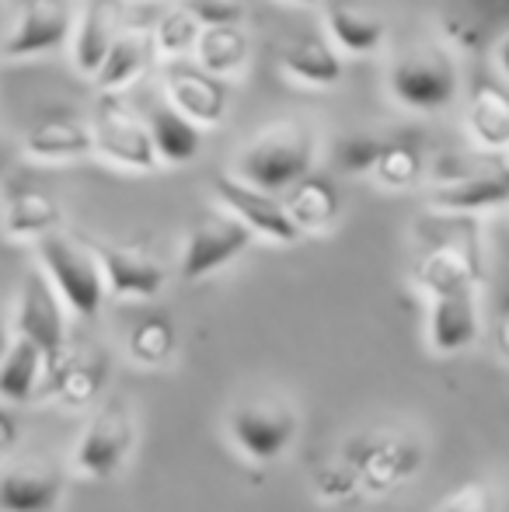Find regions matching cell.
Listing matches in <instances>:
<instances>
[{
  "label": "cell",
  "mask_w": 509,
  "mask_h": 512,
  "mask_svg": "<svg viewBox=\"0 0 509 512\" xmlns=\"http://www.w3.org/2000/svg\"><path fill=\"white\" fill-rule=\"evenodd\" d=\"M342 460L360 478V492L387 495L422 471L426 446L412 432H363V436L349 439Z\"/></svg>",
  "instance_id": "cell-3"
},
{
  "label": "cell",
  "mask_w": 509,
  "mask_h": 512,
  "mask_svg": "<svg viewBox=\"0 0 509 512\" xmlns=\"http://www.w3.org/2000/svg\"><path fill=\"white\" fill-rule=\"evenodd\" d=\"M283 206L293 216V223L304 234H311V230H325L335 223V216H339V192H335V185L328 178L304 175L300 182H293L286 189Z\"/></svg>",
  "instance_id": "cell-30"
},
{
  "label": "cell",
  "mask_w": 509,
  "mask_h": 512,
  "mask_svg": "<svg viewBox=\"0 0 509 512\" xmlns=\"http://www.w3.org/2000/svg\"><path fill=\"white\" fill-rule=\"evenodd\" d=\"M440 28L464 53H485L509 32V0H443Z\"/></svg>",
  "instance_id": "cell-16"
},
{
  "label": "cell",
  "mask_w": 509,
  "mask_h": 512,
  "mask_svg": "<svg viewBox=\"0 0 509 512\" xmlns=\"http://www.w3.org/2000/svg\"><path fill=\"white\" fill-rule=\"evenodd\" d=\"M496 56H499V67H503V74L509 77V32L496 42Z\"/></svg>",
  "instance_id": "cell-41"
},
{
  "label": "cell",
  "mask_w": 509,
  "mask_h": 512,
  "mask_svg": "<svg viewBox=\"0 0 509 512\" xmlns=\"http://www.w3.org/2000/svg\"><path fill=\"white\" fill-rule=\"evenodd\" d=\"M175 345H178V335H175V324L168 317L154 314V317H143V321L133 324V331L126 335V352L133 363L140 366H164L171 356H175Z\"/></svg>",
  "instance_id": "cell-31"
},
{
  "label": "cell",
  "mask_w": 509,
  "mask_h": 512,
  "mask_svg": "<svg viewBox=\"0 0 509 512\" xmlns=\"http://www.w3.org/2000/svg\"><path fill=\"white\" fill-rule=\"evenodd\" d=\"M35 251H39L42 272L56 286V293L63 297L70 314L77 317L102 314L109 286H105V272L95 255V244L81 241L74 234H63V230H53V234L35 241Z\"/></svg>",
  "instance_id": "cell-1"
},
{
  "label": "cell",
  "mask_w": 509,
  "mask_h": 512,
  "mask_svg": "<svg viewBox=\"0 0 509 512\" xmlns=\"http://www.w3.org/2000/svg\"><path fill=\"white\" fill-rule=\"evenodd\" d=\"M143 119H147L150 140H154L157 157L164 164H189L203 147V126H196L189 115L178 112L168 98L150 102Z\"/></svg>",
  "instance_id": "cell-24"
},
{
  "label": "cell",
  "mask_w": 509,
  "mask_h": 512,
  "mask_svg": "<svg viewBox=\"0 0 509 512\" xmlns=\"http://www.w3.org/2000/svg\"><path fill=\"white\" fill-rule=\"evenodd\" d=\"M496 349H499V356L509 359V304L503 307V314H499V328H496Z\"/></svg>",
  "instance_id": "cell-39"
},
{
  "label": "cell",
  "mask_w": 509,
  "mask_h": 512,
  "mask_svg": "<svg viewBox=\"0 0 509 512\" xmlns=\"http://www.w3.org/2000/svg\"><path fill=\"white\" fill-rule=\"evenodd\" d=\"M112 373V356L102 345H88V349H67L60 363L49 370L42 394L60 401L63 408H88L105 391Z\"/></svg>",
  "instance_id": "cell-14"
},
{
  "label": "cell",
  "mask_w": 509,
  "mask_h": 512,
  "mask_svg": "<svg viewBox=\"0 0 509 512\" xmlns=\"http://www.w3.org/2000/svg\"><path fill=\"white\" fill-rule=\"evenodd\" d=\"M182 7L199 25H241L245 4L241 0H182Z\"/></svg>",
  "instance_id": "cell-37"
},
{
  "label": "cell",
  "mask_w": 509,
  "mask_h": 512,
  "mask_svg": "<svg viewBox=\"0 0 509 512\" xmlns=\"http://www.w3.org/2000/svg\"><path fill=\"white\" fill-rule=\"evenodd\" d=\"M384 150V140L370 133H349L335 143V164H339L342 175H367L377 168V157Z\"/></svg>",
  "instance_id": "cell-34"
},
{
  "label": "cell",
  "mask_w": 509,
  "mask_h": 512,
  "mask_svg": "<svg viewBox=\"0 0 509 512\" xmlns=\"http://www.w3.org/2000/svg\"><path fill=\"white\" fill-rule=\"evenodd\" d=\"M314 150L318 143L304 122H279L248 143L238 157V175L265 192H286L293 182L311 175Z\"/></svg>",
  "instance_id": "cell-2"
},
{
  "label": "cell",
  "mask_w": 509,
  "mask_h": 512,
  "mask_svg": "<svg viewBox=\"0 0 509 512\" xmlns=\"http://www.w3.org/2000/svg\"><path fill=\"white\" fill-rule=\"evenodd\" d=\"M436 512H499V502L485 481H464L436 506Z\"/></svg>",
  "instance_id": "cell-36"
},
{
  "label": "cell",
  "mask_w": 509,
  "mask_h": 512,
  "mask_svg": "<svg viewBox=\"0 0 509 512\" xmlns=\"http://www.w3.org/2000/svg\"><path fill=\"white\" fill-rule=\"evenodd\" d=\"M70 35H74V14L63 0H28L11 32L0 42V56L4 60H28V56L53 53Z\"/></svg>",
  "instance_id": "cell-12"
},
{
  "label": "cell",
  "mask_w": 509,
  "mask_h": 512,
  "mask_svg": "<svg viewBox=\"0 0 509 512\" xmlns=\"http://www.w3.org/2000/svg\"><path fill=\"white\" fill-rule=\"evenodd\" d=\"M18 439H21V425H18V418H14V411L0 408V460L11 457V450L18 446Z\"/></svg>",
  "instance_id": "cell-38"
},
{
  "label": "cell",
  "mask_w": 509,
  "mask_h": 512,
  "mask_svg": "<svg viewBox=\"0 0 509 512\" xmlns=\"http://www.w3.org/2000/svg\"><path fill=\"white\" fill-rule=\"evenodd\" d=\"M457 84H461L457 63L440 46L408 49L391 67V95L412 112L447 108L457 98Z\"/></svg>",
  "instance_id": "cell-6"
},
{
  "label": "cell",
  "mask_w": 509,
  "mask_h": 512,
  "mask_svg": "<svg viewBox=\"0 0 509 512\" xmlns=\"http://www.w3.org/2000/svg\"><path fill=\"white\" fill-rule=\"evenodd\" d=\"M14 335L28 338L53 370L67 352V304L46 272H28L14 304Z\"/></svg>",
  "instance_id": "cell-9"
},
{
  "label": "cell",
  "mask_w": 509,
  "mask_h": 512,
  "mask_svg": "<svg viewBox=\"0 0 509 512\" xmlns=\"http://www.w3.org/2000/svg\"><path fill=\"white\" fill-rule=\"evenodd\" d=\"M119 28H123L119 0H91L84 7L81 21L74 25V35H70V42H74V63L81 74L95 77V70L102 67L112 42H116Z\"/></svg>",
  "instance_id": "cell-21"
},
{
  "label": "cell",
  "mask_w": 509,
  "mask_h": 512,
  "mask_svg": "<svg viewBox=\"0 0 509 512\" xmlns=\"http://www.w3.org/2000/svg\"><path fill=\"white\" fill-rule=\"evenodd\" d=\"M279 70L286 81L300 84V88L325 91L332 84H339L342 77V60L325 39L318 35H300V39L286 42L279 49Z\"/></svg>",
  "instance_id": "cell-22"
},
{
  "label": "cell",
  "mask_w": 509,
  "mask_h": 512,
  "mask_svg": "<svg viewBox=\"0 0 509 512\" xmlns=\"http://www.w3.org/2000/svg\"><path fill=\"white\" fill-rule=\"evenodd\" d=\"M91 136H95V154L119 171L147 175V171H154L161 164L154 140H150L147 119L136 115L133 108H126L123 102H116V95H105V102L98 105Z\"/></svg>",
  "instance_id": "cell-8"
},
{
  "label": "cell",
  "mask_w": 509,
  "mask_h": 512,
  "mask_svg": "<svg viewBox=\"0 0 509 512\" xmlns=\"http://www.w3.org/2000/svg\"><path fill=\"white\" fill-rule=\"evenodd\" d=\"M95 255L102 262L105 286H109V297L119 300H150L164 290L168 283V272L157 262L150 251L133 248V244H109L95 241Z\"/></svg>",
  "instance_id": "cell-15"
},
{
  "label": "cell",
  "mask_w": 509,
  "mask_h": 512,
  "mask_svg": "<svg viewBox=\"0 0 509 512\" xmlns=\"http://www.w3.org/2000/svg\"><path fill=\"white\" fill-rule=\"evenodd\" d=\"M203 32L196 18L185 11L182 4L171 7V11L161 14V21L154 25V46H157V56H168V60H182L185 53L196 49V39Z\"/></svg>",
  "instance_id": "cell-32"
},
{
  "label": "cell",
  "mask_w": 509,
  "mask_h": 512,
  "mask_svg": "<svg viewBox=\"0 0 509 512\" xmlns=\"http://www.w3.org/2000/svg\"><path fill=\"white\" fill-rule=\"evenodd\" d=\"M67 495V474L46 460H25L0 471V512H56Z\"/></svg>",
  "instance_id": "cell-17"
},
{
  "label": "cell",
  "mask_w": 509,
  "mask_h": 512,
  "mask_svg": "<svg viewBox=\"0 0 509 512\" xmlns=\"http://www.w3.org/2000/svg\"><path fill=\"white\" fill-rule=\"evenodd\" d=\"M290 4H318V0H290Z\"/></svg>",
  "instance_id": "cell-42"
},
{
  "label": "cell",
  "mask_w": 509,
  "mask_h": 512,
  "mask_svg": "<svg viewBox=\"0 0 509 512\" xmlns=\"http://www.w3.org/2000/svg\"><path fill=\"white\" fill-rule=\"evenodd\" d=\"M374 175L387 189H412L422 178V154L408 143H384Z\"/></svg>",
  "instance_id": "cell-33"
},
{
  "label": "cell",
  "mask_w": 509,
  "mask_h": 512,
  "mask_svg": "<svg viewBox=\"0 0 509 512\" xmlns=\"http://www.w3.org/2000/svg\"><path fill=\"white\" fill-rule=\"evenodd\" d=\"M11 342H14V324L7 321L4 314H0V359L7 356V349H11Z\"/></svg>",
  "instance_id": "cell-40"
},
{
  "label": "cell",
  "mask_w": 509,
  "mask_h": 512,
  "mask_svg": "<svg viewBox=\"0 0 509 512\" xmlns=\"http://www.w3.org/2000/svg\"><path fill=\"white\" fill-rule=\"evenodd\" d=\"M314 495L321 502H332V506H342V502H353L360 492V478L356 471L346 464V460H332L325 464L318 474H314Z\"/></svg>",
  "instance_id": "cell-35"
},
{
  "label": "cell",
  "mask_w": 509,
  "mask_h": 512,
  "mask_svg": "<svg viewBox=\"0 0 509 512\" xmlns=\"http://www.w3.org/2000/svg\"><path fill=\"white\" fill-rule=\"evenodd\" d=\"M95 154L91 126L77 119H42L25 133V157L39 164H67Z\"/></svg>",
  "instance_id": "cell-23"
},
{
  "label": "cell",
  "mask_w": 509,
  "mask_h": 512,
  "mask_svg": "<svg viewBox=\"0 0 509 512\" xmlns=\"http://www.w3.org/2000/svg\"><path fill=\"white\" fill-rule=\"evenodd\" d=\"M227 436L231 443L255 464H272L283 457L300 436V415L283 398H258L245 401L227 418Z\"/></svg>",
  "instance_id": "cell-5"
},
{
  "label": "cell",
  "mask_w": 509,
  "mask_h": 512,
  "mask_svg": "<svg viewBox=\"0 0 509 512\" xmlns=\"http://www.w3.org/2000/svg\"><path fill=\"white\" fill-rule=\"evenodd\" d=\"M164 98L203 129L224 122L227 105H231L224 77L210 74L199 63H182V60L171 63L168 74H164Z\"/></svg>",
  "instance_id": "cell-13"
},
{
  "label": "cell",
  "mask_w": 509,
  "mask_h": 512,
  "mask_svg": "<svg viewBox=\"0 0 509 512\" xmlns=\"http://www.w3.org/2000/svg\"><path fill=\"white\" fill-rule=\"evenodd\" d=\"M325 28H328V39L353 56L377 53L381 42H384V35H387L381 14L370 11V7H363V4H349V0H342V4H328Z\"/></svg>",
  "instance_id": "cell-25"
},
{
  "label": "cell",
  "mask_w": 509,
  "mask_h": 512,
  "mask_svg": "<svg viewBox=\"0 0 509 512\" xmlns=\"http://www.w3.org/2000/svg\"><path fill=\"white\" fill-rule=\"evenodd\" d=\"M0 223H4V234L11 237V241H39V237L60 230L63 209L53 196H46V192L21 189L7 196Z\"/></svg>",
  "instance_id": "cell-27"
},
{
  "label": "cell",
  "mask_w": 509,
  "mask_h": 512,
  "mask_svg": "<svg viewBox=\"0 0 509 512\" xmlns=\"http://www.w3.org/2000/svg\"><path fill=\"white\" fill-rule=\"evenodd\" d=\"M136 446V418L123 398H109L84 425L81 439L74 446V471L81 478L105 481L126 467L129 453Z\"/></svg>",
  "instance_id": "cell-4"
},
{
  "label": "cell",
  "mask_w": 509,
  "mask_h": 512,
  "mask_svg": "<svg viewBox=\"0 0 509 512\" xmlns=\"http://www.w3.org/2000/svg\"><path fill=\"white\" fill-rule=\"evenodd\" d=\"M464 122H468L471 140L482 150H506L509 147V95L503 88H492V84L475 88L468 98Z\"/></svg>",
  "instance_id": "cell-29"
},
{
  "label": "cell",
  "mask_w": 509,
  "mask_h": 512,
  "mask_svg": "<svg viewBox=\"0 0 509 512\" xmlns=\"http://www.w3.org/2000/svg\"><path fill=\"white\" fill-rule=\"evenodd\" d=\"M255 241V234L231 213V209H210L203 213L192 230L185 234L182 258H178V276L185 283H199V279L213 276L224 265H231L234 258H241L248 251V244Z\"/></svg>",
  "instance_id": "cell-7"
},
{
  "label": "cell",
  "mask_w": 509,
  "mask_h": 512,
  "mask_svg": "<svg viewBox=\"0 0 509 512\" xmlns=\"http://www.w3.org/2000/svg\"><path fill=\"white\" fill-rule=\"evenodd\" d=\"M49 366L42 352L28 338L14 335L7 356L0 359V401L4 405H28L46 387Z\"/></svg>",
  "instance_id": "cell-26"
},
{
  "label": "cell",
  "mask_w": 509,
  "mask_h": 512,
  "mask_svg": "<svg viewBox=\"0 0 509 512\" xmlns=\"http://www.w3.org/2000/svg\"><path fill=\"white\" fill-rule=\"evenodd\" d=\"M429 349L436 356H454L475 345L478 338V297L475 290H454V293H440V297H429Z\"/></svg>",
  "instance_id": "cell-19"
},
{
  "label": "cell",
  "mask_w": 509,
  "mask_h": 512,
  "mask_svg": "<svg viewBox=\"0 0 509 512\" xmlns=\"http://www.w3.org/2000/svg\"><path fill=\"white\" fill-rule=\"evenodd\" d=\"M248 53H252V42L241 25H206L192 49L199 67L217 77L241 74L248 67Z\"/></svg>",
  "instance_id": "cell-28"
},
{
  "label": "cell",
  "mask_w": 509,
  "mask_h": 512,
  "mask_svg": "<svg viewBox=\"0 0 509 512\" xmlns=\"http://www.w3.org/2000/svg\"><path fill=\"white\" fill-rule=\"evenodd\" d=\"M157 56L154 46V28H143V25H126L119 28L116 42H112L109 56L102 60V67L95 70V88L102 95H119L123 88L143 77V70L150 67V60Z\"/></svg>",
  "instance_id": "cell-20"
},
{
  "label": "cell",
  "mask_w": 509,
  "mask_h": 512,
  "mask_svg": "<svg viewBox=\"0 0 509 512\" xmlns=\"http://www.w3.org/2000/svg\"><path fill=\"white\" fill-rule=\"evenodd\" d=\"M213 196L224 209H231L255 237L272 244H297L304 230L293 223L286 206L276 199V192H265L258 185L245 182L241 175H217L213 178Z\"/></svg>",
  "instance_id": "cell-10"
},
{
  "label": "cell",
  "mask_w": 509,
  "mask_h": 512,
  "mask_svg": "<svg viewBox=\"0 0 509 512\" xmlns=\"http://www.w3.org/2000/svg\"><path fill=\"white\" fill-rule=\"evenodd\" d=\"M482 279V255L478 244L471 241H443L433 251H426L415 269V283L426 297H440V293L454 290H475Z\"/></svg>",
  "instance_id": "cell-18"
},
{
  "label": "cell",
  "mask_w": 509,
  "mask_h": 512,
  "mask_svg": "<svg viewBox=\"0 0 509 512\" xmlns=\"http://www.w3.org/2000/svg\"><path fill=\"white\" fill-rule=\"evenodd\" d=\"M429 206L436 213H485V209L509 206V168L499 161H482L464 175L447 182H429Z\"/></svg>",
  "instance_id": "cell-11"
}]
</instances>
